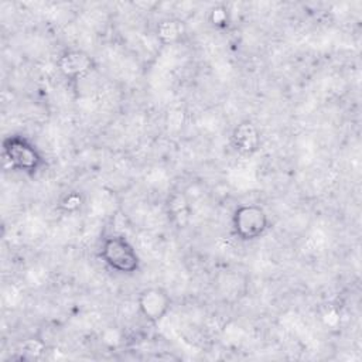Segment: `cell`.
Listing matches in <instances>:
<instances>
[{
    "label": "cell",
    "instance_id": "1",
    "mask_svg": "<svg viewBox=\"0 0 362 362\" xmlns=\"http://www.w3.org/2000/svg\"><path fill=\"white\" fill-rule=\"evenodd\" d=\"M1 150L8 165L28 177H35L47 165L40 147L24 134L13 133L6 136L1 143Z\"/></svg>",
    "mask_w": 362,
    "mask_h": 362
},
{
    "label": "cell",
    "instance_id": "2",
    "mask_svg": "<svg viewBox=\"0 0 362 362\" xmlns=\"http://www.w3.org/2000/svg\"><path fill=\"white\" fill-rule=\"evenodd\" d=\"M99 256L107 269L117 274L133 276L141 267L140 256L133 243L124 235H107L103 238Z\"/></svg>",
    "mask_w": 362,
    "mask_h": 362
},
{
    "label": "cell",
    "instance_id": "3",
    "mask_svg": "<svg viewBox=\"0 0 362 362\" xmlns=\"http://www.w3.org/2000/svg\"><path fill=\"white\" fill-rule=\"evenodd\" d=\"M232 232L240 242L260 239L270 226V219L263 206L257 204L238 205L230 218Z\"/></svg>",
    "mask_w": 362,
    "mask_h": 362
},
{
    "label": "cell",
    "instance_id": "4",
    "mask_svg": "<svg viewBox=\"0 0 362 362\" xmlns=\"http://www.w3.org/2000/svg\"><path fill=\"white\" fill-rule=\"evenodd\" d=\"M171 304L173 301L168 291L158 286L146 287L137 296L139 313L150 324L163 321L170 313Z\"/></svg>",
    "mask_w": 362,
    "mask_h": 362
},
{
    "label": "cell",
    "instance_id": "5",
    "mask_svg": "<svg viewBox=\"0 0 362 362\" xmlns=\"http://www.w3.org/2000/svg\"><path fill=\"white\" fill-rule=\"evenodd\" d=\"M57 68L62 76L71 81L81 79L95 68L93 58L83 49H66L57 59Z\"/></svg>",
    "mask_w": 362,
    "mask_h": 362
},
{
    "label": "cell",
    "instance_id": "6",
    "mask_svg": "<svg viewBox=\"0 0 362 362\" xmlns=\"http://www.w3.org/2000/svg\"><path fill=\"white\" fill-rule=\"evenodd\" d=\"M230 143L238 153L243 156H252L260 148V130L253 122L242 120L232 129Z\"/></svg>",
    "mask_w": 362,
    "mask_h": 362
},
{
    "label": "cell",
    "instance_id": "7",
    "mask_svg": "<svg viewBox=\"0 0 362 362\" xmlns=\"http://www.w3.org/2000/svg\"><path fill=\"white\" fill-rule=\"evenodd\" d=\"M165 214L175 229L187 228L192 214L187 195L181 191H171L165 199Z\"/></svg>",
    "mask_w": 362,
    "mask_h": 362
},
{
    "label": "cell",
    "instance_id": "8",
    "mask_svg": "<svg viewBox=\"0 0 362 362\" xmlns=\"http://www.w3.org/2000/svg\"><path fill=\"white\" fill-rule=\"evenodd\" d=\"M184 33H185L184 23L175 17L164 18L156 27V37L164 45L177 42L178 40H181Z\"/></svg>",
    "mask_w": 362,
    "mask_h": 362
},
{
    "label": "cell",
    "instance_id": "9",
    "mask_svg": "<svg viewBox=\"0 0 362 362\" xmlns=\"http://www.w3.org/2000/svg\"><path fill=\"white\" fill-rule=\"evenodd\" d=\"M85 204V195L81 191L72 189L65 192L58 201V209L64 214H75L82 209Z\"/></svg>",
    "mask_w": 362,
    "mask_h": 362
},
{
    "label": "cell",
    "instance_id": "10",
    "mask_svg": "<svg viewBox=\"0 0 362 362\" xmlns=\"http://www.w3.org/2000/svg\"><path fill=\"white\" fill-rule=\"evenodd\" d=\"M209 23L215 27V28H226L229 25V13L228 8L222 4L215 6L211 8L209 16H208Z\"/></svg>",
    "mask_w": 362,
    "mask_h": 362
},
{
    "label": "cell",
    "instance_id": "11",
    "mask_svg": "<svg viewBox=\"0 0 362 362\" xmlns=\"http://www.w3.org/2000/svg\"><path fill=\"white\" fill-rule=\"evenodd\" d=\"M44 351H45V344L42 341H40V339H35V338L25 339L23 342V345H21V352H24L30 358H37Z\"/></svg>",
    "mask_w": 362,
    "mask_h": 362
}]
</instances>
